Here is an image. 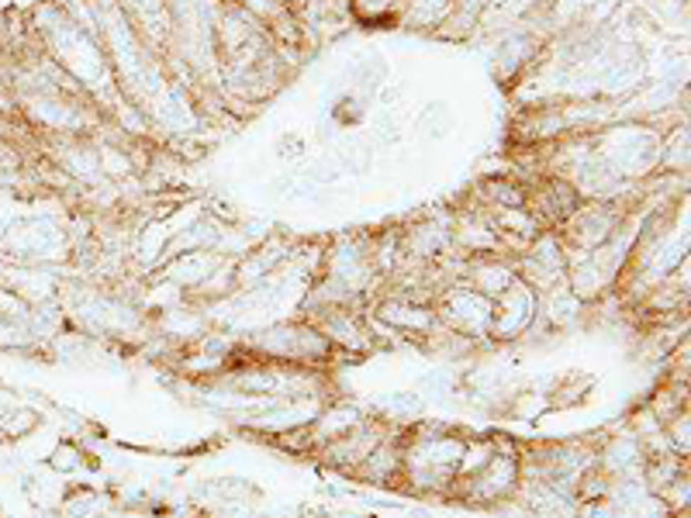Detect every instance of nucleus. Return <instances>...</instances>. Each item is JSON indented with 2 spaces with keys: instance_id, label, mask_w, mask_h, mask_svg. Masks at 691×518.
Segmentation results:
<instances>
[{
  "instance_id": "nucleus-3",
  "label": "nucleus",
  "mask_w": 691,
  "mask_h": 518,
  "mask_svg": "<svg viewBox=\"0 0 691 518\" xmlns=\"http://www.w3.org/2000/svg\"><path fill=\"white\" fill-rule=\"evenodd\" d=\"M539 319V291H533L529 283L518 280L512 291H505L495 301V314H492V332L487 339L492 342H523L529 335V329Z\"/></svg>"
},
{
  "instance_id": "nucleus-2",
  "label": "nucleus",
  "mask_w": 691,
  "mask_h": 518,
  "mask_svg": "<svg viewBox=\"0 0 691 518\" xmlns=\"http://www.w3.org/2000/svg\"><path fill=\"white\" fill-rule=\"evenodd\" d=\"M388 436H391V425L367 415L353 432H346V436L326 443L322 449H314V456H319L322 467H329L336 474H353L363 464V456L373 453V446H381Z\"/></svg>"
},
{
  "instance_id": "nucleus-9",
  "label": "nucleus",
  "mask_w": 691,
  "mask_h": 518,
  "mask_svg": "<svg viewBox=\"0 0 691 518\" xmlns=\"http://www.w3.org/2000/svg\"><path fill=\"white\" fill-rule=\"evenodd\" d=\"M492 456H495V436H487V439H467L464 456H460V467H456V480L474 477Z\"/></svg>"
},
{
  "instance_id": "nucleus-5",
  "label": "nucleus",
  "mask_w": 691,
  "mask_h": 518,
  "mask_svg": "<svg viewBox=\"0 0 691 518\" xmlns=\"http://www.w3.org/2000/svg\"><path fill=\"white\" fill-rule=\"evenodd\" d=\"M464 280L474 287V291H481L484 298L498 301L505 291H512V287L518 283V270H515V259H508L502 252H487V256L467 259Z\"/></svg>"
},
{
  "instance_id": "nucleus-11",
  "label": "nucleus",
  "mask_w": 691,
  "mask_h": 518,
  "mask_svg": "<svg viewBox=\"0 0 691 518\" xmlns=\"http://www.w3.org/2000/svg\"><path fill=\"white\" fill-rule=\"evenodd\" d=\"M664 432H668V439H671V449L688 459V453H691V418H688V412H681L678 418H671L664 425Z\"/></svg>"
},
{
  "instance_id": "nucleus-8",
  "label": "nucleus",
  "mask_w": 691,
  "mask_h": 518,
  "mask_svg": "<svg viewBox=\"0 0 691 518\" xmlns=\"http://www.w3.org/2000/svg\"><path fill=\"white\" fill-rule=\"evenodd\" d=\"M45 467L60 477H76L83 467H91V453H86L80 439H60L52 453H45Z\"/></svg>"
},
{
  "instance_id": "nucleus-1",
  "label": "nucleus",
  "mask_w": 691,
  "mask_h": 518,
  "mask_svg": "<svg viewBox=\"0 0 691 518\" xmlns=\"http://www.w3.org/2000/svg\"><path fill=\"white\" fill-rule=\"evenodd\" d=\"M432 308H436L443 329H450L456 335H467L477 345L492 342V339H487V332H492L495 301L484 298L481 291H474L467 280H456V283L443 287V291L436 294V301H432Z\"/></svg>"
},
{
  "instance_id": "nucleus-4",
  "label": "nucleus",
  "mask_w": 691,
  "mask_h": 518,
  "mask_svg": "<svg viewBox=\"0 0 691 518\" xmlns=\"http://www.w3.org/2000/svg\"><path fill=\"white\" fill-rule=\"evenodd\" d=\"M373 319H381L388 329H394L398 335H405L409 342H422L429 339L432 332H440L443 322H440V314L432 304H419V301H409V298H401V294H384L373 301L370 308Z\"/></svg>"
},
{
  "instance_id": "nucleus-6",
  "label": "nucleus",
  "mask_w": 691,
  "mask_h": 518,
  "mask_svg": "<svg viewBox=\"0 0 691 518\" xmlns=\"http://www.w3.org/2000/svg\"><path fill=\"white\" fill-rule=\"evenodd\" d=\"M401 470H405V456H401V436L391 428V436L381 446H373V453L363 456V464L350 477L367 480L373 487H401Z\"/></svg>"
},
{
  "instance_id": "nucleus-12",
  "label": "nucleus",
  "mask_w": 691,
  "mask_h": 518,
  "mask_svg": "<svg viewBox=\"0 0 691 518\" xmlns=\"http://www.w3.org/2000/svg\"><path fill=\"white\" fill-rule=\"evenodd\" d=\"M401 518H432V511H429V508H409Z\"/></svg>"
},
{
  "instance_id": "nucleus-7",
  "label": "nucleus",
  "mask_w": 691,
  "mask_h": 518,
  "mask_svg": "<svg viewBox=\"0 0 691 518\" xmlns=\"http://www.w3.org/2000/svg\"><path fill=\"white\" fill-rule=\"evenodd\" d=\"M367 418V412L357 405V401H346V397H332L319 408V415L311 418V439H314V449H322L326 443L346 436V432H353L360 422Z\"/></svg>"
},
{
  "instance_id": "nucleus-13",
  "label": "nucleus",
  "mask_w": 691,
  "mask_h": 518,
  "mask_svg": "<svg viewBox=\"0 0 691 518\" xmlns=\"http://www.w3.org/2000/svg\"><path fill=\"white\" fill-rule=\"evenodd\" d=\"M342 518H360V515H350V511H346V515H342Z\"/></svg>"
},
{
  "instance_id": "nucleus-10",
  "label": "nucleus",
  "mask_w": 691,
  "mask_h": 518,
  "mask_svg": "<svg viewBox=\"0 0 691 518\" xmlns=\"http://www.w3.org/2000/svg\"><path fill=\"white\" fill-rule=\"evenodd\" d=\"M270 443H274L280 453H291V456H314L311 425H295V428H283V432H277V436H270Z\"/></svg>"
}]
</instances>
